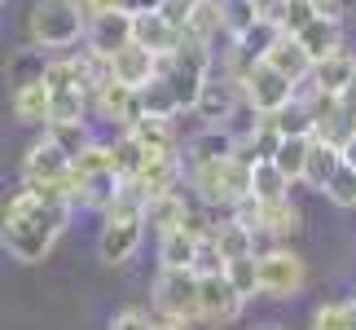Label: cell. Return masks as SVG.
Here are the masks:
<instances>
[{"label": "cell", "mask_w": 356, "mask_h": 330, "mask_svg": "<svg viewBox=\"0 0 356 330\" xmlns=\"http://www.w3.org/2000/svg\"><path fill=\"white\" fill-rule=\"evenodd\" d=\"M242 102V88L234 84V79H225V75H211L207 84H202L198 93V102H194V115L202 119V128H225L229 115L238 110Z\"/></svg>", "instance_id": "7c38bea8"}, {"label": "cell", "mask_w": 356, "mask_h": 330, "mask_svg": "<svg viewBox=\"0 0 356 330\" xmlns=\"http://www.w3.org/2000/svg\"><path fill=\"white\" fill-rule=\"evenodd\" d=\"M111 155H115V172L119 176H136V172H141V163H145V150L136 146L128 132H119L115 141H111Z\"/></svg>", "instance_id": "836d02e7"}, {"label": "cell", "mask_w": 356, "mask_h": 330, "mask_svg": "<svg viewBox=\"0 0 356 330\" xmlns=\"http://www.w3.org/2000/svg\"><path fill=\"white\" fill-rule=\"evenodd\" d=\"M308 286V260L291 246H264L259 251V295L264 299H295Z\"/></svg>", "instance_id": "8992f818"}, {"label": "cell", "mask_w": 356, "mask_h": 330, "mask_svg": "<svg viewBox=\"0 0 356 330\" xmlns=\"http://www.w3.org/2000/svg\"><path fill=\"white\" fill-rule=\"evenodd\" d=\"M308 150H312V136H286L282 150H277V172L286 176L291 185H304V172H308Z\"/></svg>", "instance_id": "484cf974"}, {"label": "cell", "mask_w": 356, "mask_h": 330, "mask_svg": "<svg viewBox=\"0 0 356 330\" xmlns=\"http://www.w3.org/2000/svg\"><path fill=\"white\" fill-rule=\"evenodd\" d=\"M308 330H352L348 299H325V304H317L308 317Z\"/></svg>", "instance_id": "d6a6232c"}, {"label": "cell", "mask_w": 356, "mask_h": 330, "mask_svg": "<svg viewBox=\"0 0 356 330\" xmlns=\"http://www.w3.org/2000/svg\"><path fill=\"white\" fill-rule=\"evenodd\" d=\"M198 246L202 242L194 238V233H185V229L163 233V238H159V269H194Z\"/></svg>", "instance_id": "7402d4cb"}, {"label": "cell", "mask_w": 356, "mask_h": 330, "mask_svg": "<svg viewBox=\"0 0 356 330\" xmlns=\"http://www.w3.org/2000/svg\"><path fill=\"white\" fill-rule=\"evenodd\" d=\"M128 136L145 155H181V136H176V119H141Z\"/></svg>", "instance_id": "ffe728a7"}, {"label": "cell", "mask_w": 356, "mask_h": 330, "mask_svg": "<svg viewBox=\"0 0 356 330\" xmlns=\"http://www.w3.org/2000/svg\"><path fill=\"white\" fill-rule=\"evenodd\" d=\"M44 136H49V141L62 150L66 159H79V155H84V150L92 146L88 119H84V123H49V128H44Z\"/></svg>", "instance_id": "83f0119b"}, {"label": "cell", "mask_w": 356, "mask_h": 330, "mask_svg": "<svg viewBox=\"0 0 356 330\" xmlns=\"http://www.w3.org/2000/svg\"><path fill=\"white\" fill-rule=\"evenodd\" d=\"M251 330H286L282 322H259V326H251Z\"/></svg>", "instance_id": "7bdbcfd3"}, {"label": "cell", "mask_w": 356, "mask_h": 330, "mask_svg": "<svg viewBox=\"0 0 356 330\" xmlns=\"http://www.w3.org/2000/svg\"><path fill=\"white\" fill-rule=\"evenodd\" d=\"M71 172H75V159H66L49 136H40L22 155V185H66Z\"/></svg>", "instance_id": "8fae6325"}, {"label": "cell", "mask_w": 356, "mask_h": 330, "mask_svg": "<svg viewBox=\"0 0 356 330\" xmlns=\"http://www.w3.org/2000/svg\"><path fill=\"white\" fill-rule=\"evenodd\" d=\"M321 13H317V5L312 0H291L286 5V18H282V36H299L308 22H317Z\"/></svg>", "instance_id": "8d00e7d4"}, {"label": "cell", "mask_w": 356, "mask_h": 330, "mask_svg": "<svg viewBox=\"0 0 356 330\" xmlns=\"http://www.w3.org/2000/svg\"><path fill=\"white\" fill-rule=\"evenodd\" d=\"M202 278L194 269H159L154 278V308L159 317H176V322H189L198 326L202 322Z\"/></svg>", "instance_id": "5b68a950"}, {"label": "cell", "mask_w": 356, "mask_h": 330, "mask_svg": "<svg viewBox=\"0 0 356 330\" xmlns=\"http://www.w3.org/2000/svg\"><path fill=\"white\" fill-rule=\"evenodd\" d=\"M159 62L163 58H154L141 45H123L119 53H111V79L115 84H128V88H145V84H154Z\"/></svg>", "instance_id": "5bb4252c"}, {"label": "cell", "mask_w": 356, "mask_h": 330, "mask_svg": "<svg viewBox=\"0 0 356 330\" xmlns=\"http://www.w3.org/2000/svg\"><path fill=\"white\" fill-rule=\"evenodd\" d=\"M211 242L220 246V256H225V265L229 260H242V256H255V233L246 229V225H238L234 216L225 220V225H216V233H211Z\"/></svg>", "instance_id": "d4e9b609"}, {"label": "cell", "mask_w": 356, "mask_h": 330, "mask_svg": "<svg viewBox=\"0 0 356 330\" xmlns=\"http://www.w3.org/2000/svg\"><path fill=\"white\" fill-rule=\"evenodd\" d=\"M225 278L234 282L246 299H255L259 295V251L255 256H242V260H229V265H225Z\"/></svg>", "instance_id": "1f68e13d"}, {"label": "cell", "mask_w": 356, "mask_h": 330, "mask_svg": "<svg viewBox=\"0 0 356 330\" xmlns=\"http://www.w3.org/2000/svg\"><path fill=\"white\" fill-rule=\"evenodd\" d=\"M75 172H84V176H92V172H115V155H111V141H92L84 155L75 159Z\"/></svg>", "instance_id": "d590c367"}, {"label": "cell", "mask_w": 356, "mask_h": 330, "mask_svg": "<svg viewBox=\"0 0 356 330\" xmlns=\"http://www.w3.org/2000/svg\"><path fill=\"white\" fill-rule=\"evenodd\" d=\"M145 212H106V225L97 233V256L106 265H123L136 256V246L145 238Z\"/></svg>", "instance_id": "52a82bcc"}, {"label": "cell", "mask_w": 356, "mask_h": 330, "mask_svg": "<svg viewBox=\"0 0 356 330\" xmlns=\"http://www.w3.org/2000/svg\"><path fill=\"white\" fill-rule=\"evenodd\" d=\"M343 163H352V168H356V136H352V141L343 146Z\"/></svg>", "instance_id": "b9f144b4"}, {"label": "cell", "mask_w": 356, "mask_h": 330, "mask_svg": "<svg viewBox=\"0 0 356 330\" xmlns=\"http://www.w3.org/2000/svg\"><path fill=\"white\" fill-rule=\"evenodd\" d=\"M111 330H159V317H149L141 308H123V313H115Z\"/></svg>", "instance_id": "74e56055"}, {"label": "cell", "mask_w": 356, "mask_h": 330, "mask_svg": "<svg viewBox=\"0 0 356 330\" xmlns=\"http://www.w3.org/2000/svg\"><path fill=\"white\" fill-rule=\"evenodd\" d=\"M268 123L277 128L282 136H312V110L304 97H295L286 110H277V115H268Z\"/></svg>", "instance_id": "4dcf8cb0"}, {"label": "cell", "mask_w": 356, "mask_h": 330, "mask_svg": "<svg viewBox=\"0 0 356 330\" xmlns=\"http://www.w3.org/2000/svg\"><path fill=\"white\" fill-rule=\"evenodd\" d=\"M251 168L255 163H246L242 155H225V159H207V163H189L185 181L202 207L234 212L238 203L251 198Z\"/></svg>", "instance_id": "7a4b0ae2"}, {"label": "cell", "mask_w": 356, "mask_h": 330, "mask_svg": "<svg viewBox=\"0 0 356 330\" xmlns=\"http://www.w3.org/2000/svg\"><path fill=\"white\" fill-rule=\"evenodd\" d=\"M356 84V53H334V58H325L312 66V79H308V88H317V93H330V97H348Z\"/></svg>", "instance_id": "ac0fdd59"}, {"label": "cell", "mask_w": 356, "mask_h": 330, "mask_svg": "<svg viewBox=\"0 0 356 330\" xmlns=\"http://www.w3.org/2000/svg\"><path fill=\"white\" fill-rule=\"evenodd\" d=\"M66 220H71V207H62V203H44L35 194V189H13L5 198V207H0V242H5V251L13 260H22V265H40L53 242L62 238Z\"/></svg>", "instance_id": "6da1fadb"}, {"label": "cell", "mask_w": 356, "mask_h": 330, "mask_svg": "<svg viewBox=\"0 0 356 330\" xmlns=\"http://www.w3.org/2000/svg\"><path fill=\"white\" fill-rule=\"evenodd\" d=\"M238 88H242V97L251 102L259 115H277V110H286V106L299 97V88H295L286 75L273 71L268 62H255L251 71L242 75V84H238Z\"/></svg>", "instance_id": "ba28073f"}, {"label": "cell", "mask_w": 356, "mask_h": 330, "mask_svg": "<svg viewBox=\"0 0 356 330\" xmlns=\"http://www.w3.org/2000/svg\"><path fill=\"white\" fill-rule=\"evenodd\" d=\"M225 155H238V141L229 136V128H198L189 136L185 163H207V159H225Z\"/></svg>", "instance_id": "603a6c76"}, {"label": "cell", "mask_w": 356, "mask_h": 330, "mask_svg": "<svg viewBox=\"0 0 356 330\" xmlns=\"http://www.w3.org/2000/svg\"><path fill=\"white\" fill-rule=\"evenodd\" d=\"M255 5V18L259 22H273V26H282V18H286V5L291 0H251Z\"/></svg>", "instance_id": "f35d334b"}, {"label": "cell", "mask_w": 356, "mask_h": 330, "mask_svg": "<svg viewBox=\"0 0 356 330\" xmlns=\"http://www.w3.org/2000/svg\"><path fill=\"white\" fill-rule=\"evenodd\" d=\"M295 40L308 49L312 62H325V58H334V53H343V22L339 18H317V22H308Z\"/></svg>", "instance_id": "d6986e66"}, {"label": "cell", "mask_w": 356, "mask_h": 330, "mask_svg": "<svg viewBox=\"0 0 356 330\" xmlns=\"http://www.w3.org/2000/svg\"><path fill=\"white\" fill-rule=\"evenodd\" d=\"M312 5H317L321 18H339V22H343V13H348V0H312Z\"/></svg>", "instance_id": "60d3db41"}, {"label": "cell", "mask_w": 356, "mask_h": 330, "mask_svg": "<svg viewBox=\"0 0 356 330\" xmlns=\"http://www.w3.org/2000/svg\"><path fill=\"white\" fill-rule=\"evenodd\" d=\"M79 9L88 13V22L92 18H102V13H119V9H128V0H79Z\"/></svg>", "instance_id": "ab89813d"}, {"label": "cell", "mask_w": 356, "mask_h": 330, "mask_svg": "<svg viewBox=\"0 0 356 330\" xmlns=\"http://www.w3.org/2000/svg\"><path fill=\"white\" fill-rule=\"evenodd\" d=\"M198 304H202V326H220V330H225V326H234V322L242 317L246 295L225 278V273H211V278H202Z\"/></svg>", "instance_id": "30bf717a"}, {"label": "cell", "mask_w": 356, "mask_h": 330, "mask_svg": "<svg viewBox=\"0 0 356 330\" xmlns=\"http://www.w3.org/2000/svg\"><path fill=\"white\" fill-rule=\"evenodd\" d=\"M189 212V198H185V189H176V194H159V198H149L145 203V225L159 233H172V229H181V220Z\"/></svg>", "instance_id": "44dd1931"}, {"label": "cell", "mask_w": 356, "mask_h": 330, "mask_svg": "<svg viewBox=\"0 0 356 330\" xmlns=\"http://www.w3.org/2000/svg\"><path fill=\"white\" fill-rule=\"evenodd\" d=\"M282 141H286V136L273 128L268 115H264V123H259V128L251 132V141H246L238 155H242L246 163H273V159H277V150H282Z\"/></svg>", "instance_id": "f1b7e54d"}, {"label": "cell", "mask_w": 356, "mask_h": 330, "mask_svg": "<svg viewBox=\"0 0 356 330\" xmlns=\"http://www.w3.org/2000/svg\"><path fill=\"white\" fill-rule=\"evenodd\" d=\"M0 5H5V0H0Z\"/></svg>", "instance_id": "f6af8a7d"}, {"label": "cell", "mask_w": 356, "mask_h": 330, "mask_svg": "<svg viewBox=\"0 0 356 330\" xmlns=\"http://www.w3.org/2000/svg\"><path fill=\"white\" fill-rule=\"evenodd\" d=\"M88 36V13L79 0H35L26 13V45L35 49H71Z\"/></svg>", "instance_id": "3957f363"}, {"label": "cell", "mask_w": 356, "mask_h": 330, "mask_svg": "<svg viewBox=\"0 0 356 330\" xmlns=\"http://www.w3.org/2000/svg\"><path fill=\"white\" fill-rule=\"evenodd\" d=\"M9 110H13L18 123H26V128H49V119H53V93H49V84L35 79V84L9 88Z\"/></svg>", "instance_id": "9a60e30c"}, {"label": "cell", "mask_w": 356, "mask_h": 330, "mask_svg": "<svg viewBox=\"0 0 356 330\" xmlns=\"http://www.w3.org/2000/svg\"><path fill=\"white\" fill-rule=\"evenodd\" d=\"M229 216H234L238 225L251 229L259 242H273V246H282L286 238H295V233L304 229V212H299L295 198H277V203H255V198H246V203H238Z\"/></svg>", "instance_id": "277c9868"}, {"label": "cell", "mask_w": 356, "mask_h": 330, "mask_svg": "<svg viewBox=\"0 0 356 330\" xmlns=\"http://www.w3.org/2000/svg\"><path fill=\"white\" fill-rule=\"evenodd\" d=\"M343 168V150L339 146H325V141H317L312 136V150H308V172H304V185H312V189H325V181Z\"/></svg>", "instance_id": "cb8c5ba5"}, {"label": "cell", "mask_w": 356, "mask_h": 330, "mask_svg": "<svg viewBox=\"0 0 356 330\" xmlns=\"http://www.w3.org/2000/svg\"><path fill=\"white\" fill-rule=\"evenodd\" d=\"M348 317H352V330H356V295L348 299Z\"/></svg>", "instance_id": "ee69618b"}, {"label": "cell", "mask_w": 356, "mask_h": 330, "mask_svg": "<svg viewBox=\"0 0 356 330\" xmlns=\"http://www.w3.org/2000/svg\"><path fill=\"white\" fill-rule=\"evenodd\" d=\"M325 198L334 203V207H356V168L352 163H343L330 181H325V189H321Z\"/></svg>", "instance_id": "e575fe53"}, {"label": "cell", "mask_w": 356, "mask_h": 330, "mask_svg": "<svg viewBox=\"0 0 356 330\" xmlns=\"http://www.w3.org/2000/svg\"><path fill=\"white\" fill-rule=\"evenodd\" d=\"M123 45H132V13L119 9V13H102V18L88 22V36H84V49L92 53H119Z\"/></svg>", "instance_id": "2e32d148"}, {"label": "cell", "mask_w": 356, "mask_h": 330, "mask_svg": "<svg viewBox=\"0 0 356 330\" xmlns=\"http://www.w3.org/2000/svg\"><path fill=\"white\" fill-rule=\"evenodd\" d=\"M181 40H185V31H181L176 22H168L159 9H149V13H132V45L149 49L154 58H172V53L181 49Z\"/></svg>", "instance_id": "4fadbf2b"}, {"label": "cell", "mask_w": 356, "mask_h": 330, "mask_svg": "<svg viewBox=\"0 0 356 330\" xmlns=\"http://www.w3.org/2000/svg\"><path fill=\"white\" fill-rule=\"evenodd\" d=\"M264 62H268L277 75L291 79L295 88H299V84H308V79H312V66H317V62L308 58V49L299 45L295 36H277V45H273V49L264 53Z\"/></svg>", "instance_id": "e0dca14e"}, {"label": "cell", "mask_w": 356, "mask_h": 330, "mask_svg": "<svg viewBox=\"0 0 356 330\" xmlns=\"http://www.w3.org/2000/svg\"><path fill=\"white\" fill-rule=\"evenodd\" d=\"M251 198L255 203L291 198V181L277 172V163H255V168H251Z\"/></svg>", "instance_id": "4316f807"}, {"label": "cell", "mask_w": 356, "mask_h": 330, "mask_svg": "<svg viewBox=\"0 0 356 330\" xmlns=\"http://www.w3.org/2000/svg\"><path fill=\"white\" fill-rule=\"evenodd\" d=\"M277 36H282V26H273V22H251V26H246V31L234 40V45L246 53V58H255V62H264V53L273 49V45H277Z\"/></svg>", "instance_id": "f546056e"}, {"label": "cell", "mask_w": 356, "mask_h": 330, "mask_svg": "<svg viewBox=\"0 0 356 330\" xmlns=\"http://www.w3.org/2000/svg\"><path fill=\"white\" fill-rule=\"evenodd\" d=\"M88 102H92V110H97L106 123H115L119 132H128V128H136V123L145 119V110H141V93L128 88V84H115V79L97 84V88L88 93Z\"/></svg>", "instance_id": "9c48e42d"}]
</instances>
